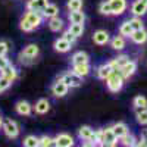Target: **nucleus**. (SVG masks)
Instances as JSON below:
<instances>
[{"mask_svg":"<svg viewBox=\"0 0 147 147\" xmlns=\"http://www.w3.org/2000/svg\"><path fill=\"white\" fill-rule=\"evenodd\" d=\"M74 37H77V38H80V37H82L85 28H84V24H69L68 28H66Z\"/></svg>","mask_w":147,"mask_h":147,"instance_id":"obj_30","label":"nucleus"},{"mask_svg":"<svg viewBox=\"0 0 147 147\" xmlns=\"http://www.w3.org/2000/svg\"><path fill=\"white\" fill-rule=\"evenodd\" d=\"M19 28H21V31H24V32H32L34 31V28H32V25L25 19V18H22L21 16V19H19Z\"/></svg>","mask_w":147,"mask_h":147,"instance_id":"obj_39","label":"nucleus"},{"mask_svg":"<svg viewBox=\"0 0 147 147\" xmlns=\"http://www.w3.org/2000/svg\"><path fill=\"white\" fill-rule=\"evenodd\" d=\"M81 147H96V144H94V143H91V141H82Z\"/></svg>","mask_w":147,"mask_h":147,"instance_id":"obj_46","label":"nucleus"},{"mask_svg":"<svg viewBox=\"0 0 147 147\" xmlns=\"http://www.w3.org/2000/svg\"><path fill=\"white\" fill-rule=\"evenodd\" d=\"M134 113H136V121L138 122L140 125L146 127L147 125V107L146 109H143V107L134 109Z\"/></svg>","mask_w":147,"mask_h":147,"instance_id":"obj_33","label":"nucleus"},{"mask_svg":"<svg viewBox=\"0 0 147 147\" xmlns=\"http://www.w3.org/2000/svg\"><path fill=\"white\" fill-rule=\"evenodd\" d=\"M22 147H40V137L32 136V134H30V136H27V137H24Z\"/></svg>","mask_w":147,"mask_h":147,"instance_id":"obj_32","label":"nucleus"},{"mask_svg":"<svg viewBox=\"0 0 147 147\" xmlns=\"http://www.w3.org/2000/svg\"><path fill=\"white\" fill-rule=\"evenodd\" d=\"M140 107L143 109L147 107V97L143 94H138L132 99V109H140Z\"/></svg>","mask_w":147,"mask_h":147,"instance_id":"obj_35","label":"nucleus"},{"mask_svg":"<svg viewBox=\"0 0 147 147\" xmlns=\"http://www.w3.org/2000/svg\"><path fill=\"white\" fill-rule=\"evenodd\" d=\"M112 71H113V68L110 66V63L109 62H105V63H102V65H99L96 68V77L99 78V80H102V81H105L110 74H112Z\"/></svg>","mask_w":147,"mask_h":147,"instance_id":"obj_21","label":"nucleus"},{"mask_svg":"<svg viewBox=\"0 0 147 147\" xmlns=\"http://www.w3.org/2000/svg\"><path fill=\"white\" fill-rule=\"evenodd\" d=\"M91 40L97 46H106L110 41V34L106 30H96L91 35Z\"/></svg>","mask_w":147,"mask_h":147,"instance_id":"obj_11","label":"nucleus"},{"mask_svg":"<svg viewBox=\"0 0 147 147\" xmlns=\"http://www.w3.org/2000/svg\"><path fill=\"white\" fill-rule=\"evenodd\" d=\"M72 72L77 74L78 77L85 78L91 74V66L90 63H82V65H72Z\"/></svg>","mask_w":147,"mask_h":147,"instance_id":"obj_25","label":"nucleus"},{"mask_svg":"<svg viewBox=\"0 0 147 147\" xmlns=\"http://www.w3.org/2000/svg\"><path fill=\"white\" fill-rule=\"evenodd\" d=\"M106 82V88L109 93H112V94H116L119 93L122 88H124V84H125V78L122 77V74L119 69H113L112 74L105 80Z\"/></svg>","mask_w":147,"mask_h":147,"instance_id":"obj_2","label":"nucleus"},{"mask_svg":"<svg viewBox=\"0 0 147 147\" xmlns=\"http://www.w3.org/2000/svg\"><path fill=\"white\" fill-rule=\"evenodd\" d=\"M40 47L38 44L35 43H31V44H27L25 47L22 49L18 55V62L24 66H31L37 62V59L40 57Z\"/></svg>","mask_w":147,"mask_h":147,"instance_id":"obj_1","label":"nucleus"},{"mask_svg":"<svg viewBox=\"0 0 147 147\" xmlns=\"http://www.w3.org/2000/svg\"><path fill=\"white\" fill-rule=\"evenodd\" d=\"M15 112L21 116H30L32 113V105L27 100H19L15 105Z\"/></svg>","mask_w":147,"mask_h":147,"instance_id":"obj_15","label":"nucleus"},{"mask_svg":"<svg viewBox=\"0 0 147 147\" xmlns=\"http://www.w3.org/2000/svg\"><path fill=\"white\" fill-rule=\"evenodd\" d=\"M0 75H2L3 78H6L9 82H12L13 84L16 80H18V77H19V74H18V69L12 65V63H9L6 68H3L2 71H0Z\"/></svg>","mask_w":147,"mask_h":147,"instance_id":"obj_14","label":"nucleus"},{"mask_svg":"<svg viewBox=\"0 0 147 147\" xmlns=\"http://www.w3.org/2000/svg\"><path fill=\"white\" fill-rule=\"evenodd\" d=\"M59 6L56 5V3H49L44 9H43V12H41V15H43V18L44 19H50V18H55V16H59Z\"/></svg>","mask_w":147,"mask_h":147,"instance_id":"obj_23","label":"nucleus"},{"mask_svg":"<svg viewBox=\"0 0 147 147\" xmlns=\"http://www.w3.org/2000/svg\"><path fill=\"white\" fill-rule=\"evenodd\" d=\"M99 13L103 15V16H113L112 7H110V5H109L107 0H102V2L99 3Z\"/></svg>","mask_w":147,"mask_h":147,"instance_id":"obj_36","label":"nucleus"},{"mask_svg":"<svg viewBox=\"0 0 147 147\" xmlns=\"http://www.w3.org/2000/svg\"><path fill=\"white\" fill-rule=\"evenodd\" d=\"M103 143H112V144H118V138L113 134L112 127H106L103 128Z\"/></svg>","mask_w":147,"mask_h":147,"instance_id":"obj_31","label":"nucleus"},{"mask_svg":"<svg viewBox=\"0 0 147 147\" xmlns=\"http://www.w3.org/2000/svg\"><path fill=\"white\" fill-rule=\"evenodd\" d=\"M9 43L5 40H0V56H7L9 53Z\"/></svg>","mask_w":147,"mask_h":147,"instance_id":"obj_41","label":"nucleus"},{"mask_svg":"<svg viewBox=\"0 0 147 147\" xmlns=\"http://www.w3.org/2000/svg\"><path fill=\"white\" fill-rule=\"evenodd\" d=\"M53 49L57 53H68V52H71L72 44L69 41H66L65 38H62V37H59V38H56L53 41Z\"/></svg>","mask_w":147,"mask_h":147,"instance_id":"obj_20","label":"nucleus"},{"mask_svg":"<svg viewBox=\"0 0 147 147\" xmlns=\"http://www.w3.org/2000/svg\"><path fill=\"white\" fill-rule=\"evenodd\" d=\"M66 12H75L82 10L84 7V0H66Z\"/></svg>","mask_w":147,"mask_h":147,"instance_id":"obj_34","label":"nucleus"},{"mask_svg":"<svg viewBox=\"0 0 147 147\" xmlns=\"http://www.w3.org/2000/svg\"><path fill=\"white\" fill-rule=\"evenodd\" d=\"M109 46L112 47V50H115V52H122L127 47V38L122 37V35H119V34L113 35L112 38H110V41H109Z\"/></svg>","mask_w":147,"mask_h":147,"instance_id":"obj_16","label":"nucleus"},{"mask_svg":"<svg viewBox=\"0 0 147 147\" xmlns=\"http://www.w3.org/2000/svg\"><path fill=\"white\" fill-rule=\"evenodd\" d=\"M50 3V0H28L27 5H25V9L27 10H31V12H43V9Z\"/></svg>","mask_w":147,"mask_h":147,"instance_id":"obj_17","label":"nucleus"},{"mask_svg":"<svg viewBox=\"0 0 147 147\" xmlns=\"http://www.w3.org/2000/svg\"><path fill=\"white\" fill-rule=\"evenodd\" d=\"M129 40L134 43V44H137V46H143L147 43V30L143 28V30H137V31H132L131 37H129Z\"/></svg>","mask_w":147,"mask_h":147,"instance_id":"obj_19","label":"nucleus"},{"mask_svg":"<svg viewBox=\"0 0 147 147\" xmlns=\"http://www.w3.org/2000/svg\"><path fill=\"white\" fill-rule=\"evenodd\" d=\"M112 7L113 16H121L128 10V0H107Z\"/></svg>","mask_w":147,"mask_h":147,"instance_id":"obj_8","label":"nucleus"},{"mask_svg":"<svg viewBox=\"0 0 147 147\" xmlns=\"http://www.w3.org/2000/svg\"><path fill=\"white\" fill-rule=\"evenodd\" d=\"M9 63H10V60L7 59V56H0V71L3 68H6Z\"/></svg>","mask_w":147,"mask_h":147,"instance_id":"obj_43","label":"nucleus"},{"mask_svg":"<svg viewBox=\"0 0 147 147\" xmlns=\"http://www.w3.org/2000/svg\"><path fill=\"white\" fill-rule=\"evenodd\" d=\"M78 140L82 141H91L94 143V128H91L90 125H82L78 129Z\"/></svg>","mask_w":147,"mask_h":147,"instance_id":"obj_13","label":"nucleus"},{"mask_svg":"<svg viewBox=\"0 0 147 147\" xmlns=\"http://www.w3.org/2000/svg\"><path fill=\"white\" fill-rule=\"evenodd\" d=\"M57 78L62 80L69 88H78V87H81L82 80H84V78L78 77L77 74H74L72 71H66V72H63V74H60Z\"/></svg>","mask_w":147,"mask_h":147,"instance_id":"obj_5","label":"nucleus"},{"mask_svg":"<svg viewBox=\"0 0 147 147\" xmlns=\"http://www.w3.org/2000/svg\"><path fill=\"white\" fill-rule=\"evenodd\" d=\"M128 60H129V56L128 55H118L112 60H109V63H110V66H112L113 69H121L122 66L128 62Z\"/></svg>","mask_w":147,"mask_h":147,"instance_id":"obj_27","label":"nucleus"},{"mask_svg":"<svg viewBox=\"0 0 147 147\" xmlns=\"http://www.w3.org/2000/svg\"><path fill=\"white\" fill-rule=\"evenodd\" d=\"M129 13L132 16L143 18L147 15V0H132L129 6Z\"/></svg>","mask_w":147,"mask_h":147,"instance_id":"obj_6","label":"nucleus"},{"mask_svg":"<svg viewBox=\"0 0 147 147\" xmlns=\"http://www.w3.org/2000/svg\"><path fill=\"white\" fill-rule=\"evenodd\" d=\"M40 147H57L55 137L50 136H41L40 137Z\"/></svg>","mask_w":147,"mask_h":147,"instance_id":"obj_37","label":"nucleus"},{"mask_svg":"<svg viewBox=\"0 0 147 147\" xmlns=\"http://www.w3.org/2000/svg\"><path fill=\"white\" fill-rule=\"evenodd\" d=\"M119 71H121L122 77H124L125 80H129V78H132L134 75H136V72H137V60L129 59L128 62H127L124 66H122Z\"/></svg>","mask_w":147,"mask_h":147,"instance_id":"obj_12","label":"nucleus"},{"mask_svg":"<svg viewBox=\"0 0 147 147\" xmlns=\"http://www.w3.org/2000/svg\"><path fill=\"white\" fill-rule=\"evenodd\" d=\"M137 137L134 136L132 132H128V134H125L124 137H121L119 140H118V143H121V146L122 147H134L137 144Z\"/></svg>","mask_w":147,"mask_h":147,"instance_id":"obj_28","label":"nucleus"},{"mask_svg":"<svg viewBox=\"0 0 147 147\" xmlns=\"http://www.w3.org/2000/svg\"><path fill=\"white\" fill-rule=\"evenodd\" d=\"M96 147H118V144H112V143H102Z\"/></svg>","mask_w":147,"mask_h":147,"instance_id":"obj_45","label":"nucleus"},{"mask_svg":"<svg viewBox=\"0 0 147 147\" xmlns=\"http://www.w3.org/2000/svg\"><path fill=\"white\" fill-rule=\"evenodd\" d=\"M22 18H25L31 25H32V28L34 30H38L41 25H43V22H44V18H43V15L40 13V12H31V10H27L25 13L22 15Z\"/></svg>","mask_w":147,"mask_h":147,"instance_id":"obj_7","label":"nucleus"},{"mask_svg":"<svg viewBox=\"0 0 147 147\" xmlns=\"http://www.w3.org/2000/svg\"><path fill=\"white\" fill-rule=\"evenodd\" d=\"M69 90L71 88L60 78H56L53 81V84L50 85V93L53 94V97H56V99H63V97H66Z\"/></svg>","mask_w":147,"mask_h":147,"instance_id":"obj_4","label":"nucleus"},{"mask_svg":"<svg viewBox=\"0 0 147 147\" xmlns=\"http://www.w3.org/2000/svg\"><path fill=\"white\" fill-rule=\"evenodd\" d=\"M112 129H113V134L116 136L118 140L129 132V128H128V125L125 124V122H116V124L112 125Z\"/></svg>","mask_w":147,"mask_h":147,"instance_id":"obj_26","label":"nucleus"},{"mask_svg":"<svg viewBox=\"0 0 147 147\" xmlns=\"http://www.w3.org/2000/svg\"><path fill=\"white\" fill-rule=\"evenodd\" d=\"M57 147H75V138L68 132H59L55 136Z\"/></svg>","mask_w":147,"mask_h":147,"instance_id":"obj_10","label":"nucleus"},{"mask_svg":"<svg viewBox=\"0 0 147 147\" xmlns=\"http://www.w3.org/2000/svg\"><path fill=\"white\" fill-rule=\"evenodd\" d=\"M47 25H49V30L52 32H60L65 28V21L60 16H55V18L47 19Z\"/></svg>","mask_w":147,"mask_h":147,"instance_id":"obj_18","label":"nucleus"},{"mask_svg":"<svg viewBox=\"0 0 147 147\" xmlns=\"http://www.w3.org/2000/svg\"><path fill=\"white\" fill-rule=\"evenodd\" d=\"M2 131H3V134H5L7 138L15 140V138L19 137L21 128H19L16 121H13V119H5L3 121V125H2Z\"/></svg>","mask_w":147,"mask_h":147,"instance_id":"obj_3","label":"nucleus"},{"mask_svg":"<svg viewBox=\"0 0 147 147\" xmlns=\"http://www.w3.org/2000/svg\"><path fill=\"white\" fill-rule=\"evenodd\" d=\"M60 37H62V38H65L66 41H69V43H71L72 46L75 44V43H77V40H78L77 37H74V35H72V34H71V32H69L68 30H65V31L62 32V35H60Z\"/></svg>","mask_w":147,"mask_h":147,"instance_id":"obj_40","label":"nucleus"},{"mask_svg":"<svg viewBox=\"0 0 147 147\" xmlns=\"http://www.w3.org/2000/svg\"><path fill=\"white\" fill-rule=\"evenodd\" d=\"M134 147H147V144H146L143 140H140V141H137V144L134 146Z\"/></svg>","mask_w":147,"mask_h":147,"instance_id":"obj_47","label":"nucleus"},{"mask_svg":"<svg viewBox=\"0 0 147 147\" xmlns=\"http://www.w3.org/2000/svg\"><path fill=\"white\" fill-rule=\"evenodd\" d=\"M3 121H5V119H3V116L0 115V128H2V125H3Z\"/></svg>","mask_w":147,"mask_h":147,"instance_id":"obj_48","label":"nucleus"},{"mask_svg":"<svg viewBox=\"0 0 147 147\" xmlns=\"http://www.w3.org/2000/svg\"><path fill=\"white\" fill-rule=\"evenodd\" d=\"M82 63H90V56L82 50L75 52L71 56V65H82Z\"/></svg>","mask_w":147,"mask_h":147,"instance_id":"obj_22","label":"nucleus"},{"mask_svg":"<svg viewBox=\"0 0 147 147\" xmlns=\"http://www.w3.org/2000/svg\"><path fill=\"white\" fill-rule=\"evenodd\" d=\"M52 109V105H50V100L49 99H38L34 105H32V112L37 113V115H46L50 112Z\"/></svg>","mask_w":147,"mask_h":147,"instance_id":"obj_9","label":"nucleus"},{"mask_svg":"<svg viewBox=\"0 0 147 147\" xmlns=\"http://www.w3.org/2000/svg\"><path fill=\"white\" fill-rule=\"evenodd\" d=\"M128 21H129V24H131V28H132L134 31H137V30H143V28H144V21H143V18L131 16Z\"/></svg>","mask_w":147,"mask_h":147,"instance_id":"obj_38","label":"nucleus"},{"mask_svg":"<svg viewBox=\"0 0 147 147\" xmlns=\"http://www.w3.org/2000/svg\"><path fill=\"white\" fill-rule=\"evenodd\" d=\"M10 85H12V82H9L6 78H3L2 75H0V94L5 93V91L10 87Z\"/></svg>","mask_w":147,"mask_h":147,"instance_id":"obj_42","label":"nucleus"},{"mask_svg":"<svg viewBox=\"0 0 147 147\" xmlns=\"http://www.w3.org/2000/svg\"><path fill=\"white\" fill-rule=\"evenodd\" d=\"M132 31H134V30L131 28V24H129L128 19L122 21V22L119 24V28H118V34H119V35L125 37V38H129L131 34H132Z\"/></svg>","mask_w":147,"mask_h":147,"instance_id":"obj_29","label":"nucleus"},{"mask_svg":"<svg viewBox=\"0 0 147 147\" xmlns=\"http://www.w3.org/2000/svg\"><path fill=\"white\" fill-rule=\"evenodd\" d=\"M69 24H84L87 16L82 10H75V12H66Z\"/></svg>","mask_w":147,"mask_h":147,"instance_id":"obj_24","label":"nucleus"},{"mask_svg":"<svg viewBox=\"0 0 147 147\" xmlns=\"http://www.w3.org/2000/svg\"><path fill=\"white\" fill-rule=\"evenodd\" d=\"M140 140H143L146 144H147V128H144L143 131H141V138Z\"/></svg>","mask_w":147,"mask_h":147,"instance_id":"obj_44","label":"nucleus"}]
</instances>
